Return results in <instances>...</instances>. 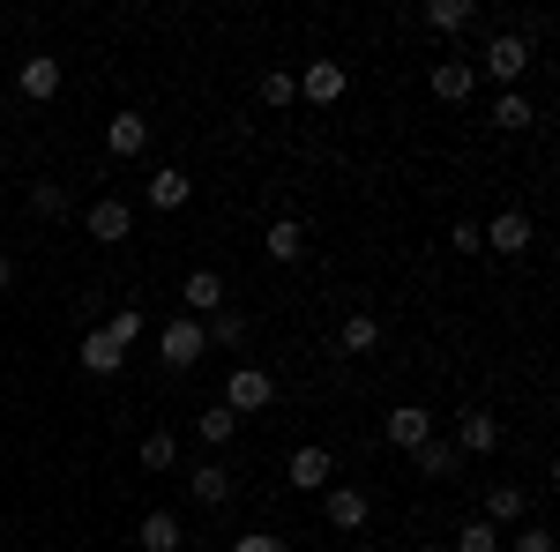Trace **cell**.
I'll use <instances>...</instances> for the list:
<instances>
[{
	"mask_svg": "<svg viewBox=\"0 0 560 552\" xmlns=\"http://www.w3.org/2000/svg\"><path fill=\"white\" fill-rule=\"evenodd\" d=\"M493 128H501V134H523V128H538V105H530L523 90H501V97H493Z\"/></svg>",
	"mask_w": 560,
	"mask_h": 552,
	"instance_id": "cb8c5ba5",
	"label": "cell"
},
{
	"mask_svg": "<svg viewBox=\"0 0 560 552\" xmlns=\"http://www.w3.org/2000/svg\"><path fill=\"white\" fill-rule=\"evenodd\" d=\"M105 150H113V157H142V150H150V120H142V113H113V120H105Z\"/></svg>",
	"mask_w": 560,
	"mask_h": 552,
	"instance_id": "44dd1931",
	"label": "cell"
},
{
	"mask_svg": "<svg viewBox=\"0 0 560 552\" xmlns=\"http://www.w3.org/2000/svg\"><path fill=\"white\" fill-rule=\"evenodd\" d=\"M232 552H292V538H269V530H247V538H232Z\"/></svg>",
	"mask_w": 560,
	"mask_h": 552,
	"instance_id": "d6a6232c",
	"label": "cell"
},
{
	"mask_svg": "<svg viewBox=\"0 0 560 552\" xmlns=\"http://www.w3.org/2000/svg\"><path fill=\"white\" fill-rule=\"evenodd\" d=\"M135 456H142V470H173L179 463V433H165V425H158V433H142V448H135Z\"/></svg>",
	"mask_w": 560,
	"mask_h": 552,
	"instance_id": "4316f807",
	"label": "cell"
},
{
	"mask_svg": "<svg viewBox=\"0 0 560 552\" xmlns=\"http://www.w3.org/2000/svg\"><path fill=\"white\" fill-rule=\"evenodd\" d=\"M75 366H83L90 381H113V374L128 366V351H120V343H113L105 329H97V321H90V329H83V343H75Z\"/></svg>",
	"mask_w": 560,
	"mask_h": 552,
	"instance_id": "7c38bea8",
	"label": "cell"
},
{
	"mask_svg": "<svg viewBox=\"0 0 560 552\" xmlns=\"http://www.w3.org/2000/svg\"><path fill=\"white\" fill-rule=\"evenodd\" d=\"M411 470H419V478H456V470H464V456H456V441H448V433H433V441H419V448H411Z\"/></svg>",
	"mask_w": 560,
	"mask_h": 552,
	"instance_id": "603a6c76",
	"label": "cell"
},
{
	"mask_svg": "<svg viewBox=\"0 0 560 552\" xmlns=\"http://www.w3.org/2000/svg\"><path fill=\"white\" fill-rule=\"evenodd\" d=\"M202 337H210V351H247V314H240V306H224V314L202 321Z\"/></svg>",
	"mask_w": 560,
	"mask_h": 552,
	"instance_id": "d4e9b609",
	"label": "cell"
},
{
	"mask_svg": "<svg viewBox=\"0 0 560 552\" xmlns=\"http://www.w3.org/2000/svg\"><path fill=\"white\" fill-rule=\"evenodd\" d=\"M322 522H329L337 538H351V530H366V522H374V501H366L359 485H345V478H337V485L322 493Z\"/></svg>",
	"mask_w": 560,
	"mask_h": 552,
	"instance_id": "8992f818",
	"label": "cell"
},
{
	"mask_svg": "<svg viewBox=\"0 0 560 552\" xmlns=\"http://www.w3.org/2000/svg\"><path fill=\"white\" fill-rule=\"evenodd\" d=\"M448 255H486V232H478L471 216H456V224H448Z\"/></svg>",
	"mask_w": 560,
	"mask_h": 552,
	"instance_id": "1f68e13d",
	"label": "cell"
},
{
	"mask_svg": "<svg viewBox=\"0 0 560 552\" xmlns=\"http://www.w3.org/2000/svg\"><path fill=\"white\" fill-rule=\"evenodd\" d=\"M142 202H150L158 216H173V210H187V202H195V179H187L179 165H158L150 179H142Z\"/></svg>",
	"mask_w": 560,
	"mask_h": 552,
	"instance_id": "4fadbf2b",
	"label": "cell"
},
{
	"mask_svg": "<svg viewBox=\"0 0 560 552\" xmlns=\"http://www.w3.org/2000/svg\"><path fill=\"white\" fill-rule=\"evenodd\" d=\"M456 552H501V530H493L486 515H464V522H456Z\"/></svg>",
	"mask_w": 560,
	"mask_h": 552,
	"instance_id": "f1b7e54d",
	"label": "cell"
},
{
	"mask_svg": "<svg viewBox=\"0 0 560 552\" xmlns=\"http://www.w3.org/2000/svg\"><path fill=\"white\" fill-rule=\"evenodd\" d=\"M382 441L396 448V456H411L419 441H433V411L427 403H396V411L382 419Z\"/></svg>",
	"mask_w": 560,
	"mask_h": 552,
	"instance_id": "30bf717a",
	"label": "cell"
},
{
	"mask_svg": "<svg viewBox=\"0 0 560 552\" xmlns=\"http://www.w3.org/2000/svg\"><path fill=\"white\" fill-rule=\"evenodd\" d=\"M478 232H486V255H530V239H538V224H530V216L523 210H501L493 216V224H478Z\"/></svg>",
	"mask_w": 560,
	"mask_h": 552,
	"instance_id": "8fae6325",
	"label": "cell"
},
{
	"mask_svg": "<svg viewBox=\"0 0 560 552\" xmlns=\"http://www.w3.org/2000/svg\"><path fill=\"white\" fill-rule=\"evenodd\" d=\"M135 552H187V522L173 508H150L135 522Z\"/></svg>",
	"mask_w": 560,
	"mask_h": 552,
	"instance_id": "5bb4252c",
	"label": "cell"
},
{
	"mask_svg": "<svg viewBox=\"0 0 560 552\" xmlns=\"http://www.w3.org/2000/svg\"><path fill=\"white\" fill-rule=\"evenodd\" d=\"M158 359H165L173 374H187V366H202V359H210V337H202V321H187V314H173V321L158 329Z\"/></svg>",
	"mask_w": 560,
	"mask_h": 552,
	"instance_id": "3957f363",
	"label": "cell"
},
{
	"mask_svg": "<svg viewBox=\"0 0 560 552\" xmlns=\"http://www.w3.org/2000/svg\"><path fill=\"white\" fill-rule=\"evenodd\" d=\"M97 329H105V337L120 343V351H135V343L150 337V314H142L135 298H120V306H105V314H97Z\"/></svg>",
	"mask_w": 560,
	"mask_h": 552,
	"instance_id": "ac0fdd59",
	"label": "cell"
},
{
	"mask_svg": "<svg viewBox=\"0 0 560 552\" xmlns=\"http://www.w3.org/2000/svg\"><path fill=\"white\" fill-rule=\"evenodd\" d=\"M509 552H553V530H538V522H530V530L509 538Z\"/></svg>",
	"mask_w": 560,
	"mask_h": 552,
	"instance_id": "836d02e7",
	"label": "cell"
},
{
	"mask_svg": "<svg viewBox=\"0 0 560 552\" xmlns=\"http://www.w3.org/2000/svg\"><path fill=\"white\" fill-rule=\"evenodd\" d=\"M187 501H195V508H224V501H232V470L217 463V456H210V463H195V470H187Z\"/></svg>",
	"mask_w": 560,
	"mask_h": 552,
	"instance_id": "d6986e66",
	"label": "cell"
},
{
	"mask_svg": "<svg viewBox=\"0 0 560 552\" xmlns=\"http://www.w3.org/2000/svg\"><path fill=\"white\" fill-rule=\"evenodd\" d=\"M261 105H269V113H292V105H300V83H292V68H269V75H261Z\"/></svg>",
	"mask_w": 560,
	"mask_h": 552,
	"instance_id": "4dcf8cb0",
	"label": "cell"
},
{
	"mask_svg": "<svg viewBox=\"0 0 560 552\" xmlns=\"http://www.w3.org/2000/svg\"><path fill=\"white\" fill-rule=\"evenodd\" d=\"M217 403H224L232 419H255V411H269V403H277V374H269V366H247V359H240V366L224 374V396H217Z\"/></svg>",
	"mask_w": 560,
	"mask_h": 552,
	"instance_id": "6da1fadb",
	"label": "cell"
},
{
	"mask_svg": "<svg viewBox=\"0 0 560 552\" xmlns=\"http://www.w3.org/2000/svg\"><path fill=\"white\" fill-rule=\"evenodd\" d=\"M471 68H478V75H493L501 90H523V75H530V45H523L516 31H493V38H486V52H478Z\"/></svg>",
	"mask_w": 560,
	"mask_h": 552,
	"instance_id": "7a4b0ae2",
	"label": "cell"
},
{
	"mask_svg": "<svg viewBox=\"0 0 560 552\" xmlns=\"http://www.w3.org/2000/svg\"><path fill=\"white\" fill-rule=\"evenodd\" d=\"M284 478H292V493H314V501H322V493L337 485V456H329L322 441H306V448H292V463H284Z\"/></svg>",
	"mask_w": 560,
	"mask_h": 552,
	"instance_id": "5b68a950",
	"label": "cell"
},
{
	"mask_svg": "<svg viewBox=\"0 0 560 552\" xmlns=\"http://www.w3.org/2000/svg\"><path fill=\"white\" fill-rule=\"evenodd\" d=\"M60 83H68V68H60V52H31V60L15 68V90H23L31 105H52V97H60Z\"/></svg>",
	"mask_w": 560,
	"mask_h": 552,
	"instance_id": "9c48e42d",
	"label": "cell"
},
{
	"mask_svg": "<svg viewBox=\"0 0 560 552\" xmlns=\"http://www.w3.org/2000/svg\"><path fill=\"white\" fill-rule=\"evenodd\" d=\"M448 441H456V456H493V448H501V419H493V411H464Z\"/></svg>",
	"mask_w": 560,
	"mask_h": 552,
	"instance_id": "e0dca14e",
	"label": "cell"
},
{
	"mask_svg": "<svg viewBox=\"0 0 560 552\" xmlns=\"http://www.w3.org/2000/svg\"><path fill=\"white\" fill-rule=\"evenodd\" d=\"M31 216L60 224V216H68V187H60V179H31Z\"/></svg>",
	"mask_w": 560,
	"mask_h": 552,
	"instance_id": "83f0119b",
	"label": "cell"
},
{
	"mask_svg": "<svg viewBox=\"0 0 560 552\" xmlns=\"http://www.w3.org/2000/svg\"><path fill=\"white\" fill-rule=\"evenodd\" d=\"M83 232L97 239V247H120V239L135 232V210L120 202V195H97V202L83 210Z\"/></svg>",
	"mask_w": 560,
	"mask_h": 552,
	"instance_id": "ba28073f",
	"label": "cell"
},
{
	"mask_svg": "<svg viewBox=\"0 0 560 552\" xmlns=\"http://www.w3.org/2000/svg\"><path fill=\"white\" fill-rule=\"evenodd\" d=\"M8 284H15V261H8V255H0V292H8Z\"/></svg>",
	"mask_w": 560,
	"mask_h": 552,
	"instance_id": "e575fe53",
	"label": "cell"
},
{
	"mask_svg": "<svg viewBox=\"0 0 560 552\" xmlns=\"http://www.w3.org/2000/svg\"><path fill=\"white\" fill-rule=\"evenodd\" d=\"M478 515H486V522L509 538L523 515H530V493H523V485H486V508H478Z\"/></svg>",
	"mask_w": 560,
	"mask_h": 552,
	"instance_id": "ffe728a7",
	"label": "cell"
},
{
	"mask_svg": "<svg viewBox=\"0 0 560 552\" xmlns=\"http://www.w3.org/2000/svg\"><path fill=\"white\" fill-rule=\"evenodd\" d=\"M232 433H240V419H232L224 403H202V419H195V441H210V448H224Z\"/></svg>",
	"mask_w": 560,
	"mask_h": 552,
	"instance_id": "f546056e",
	"label": "cell"
},
{
	"mask_svg": "<svg viewBox=\"0 0 560 552\" xmlns=\"http://www.w3.org/2000/svg\"><path fill=\"white\" fill-rule=\"evenodd\" d=\"M337 351H345V359H366V351H382V321H374L366 306H359V314H345V321H337Z\"/></svg>",
	"mask_w": 560,
	"mask_h": 552,
	"instance_id": "7402d4cb",
	"label": "cell"
},
{
	"mask_svg": "<svg viewBox=\"0 0 560 552\" xmlns=\"http://www.w3.org/2000/svg\"><path fill=\"white\" fill-rule=\"evenodd\" d=\"M478 23V0H427V31H448V38H456V31H471Z\"/></svg>",
	"mask_w": 560,
	"mask_h": 552,
	"instance_id": "484cf974",
	"label": "cell"
},
{
	"mask_svg": "<svg viewBox=\"0 0 560 552\" xmlns=\"http://www.w3.org/2000/svg\"><path fill=\"white\" fill-rule=\"evenodd\" d=\"M179 314H187V321L224 314V277H217V269H187V277H179Z\"/></svg>",
	"mask_w": 560,
	"mask_h": 552,
	"instance_id": "52a82bcc",
	"label": "cell"
},
{
	"mask_svg": "<svg viewBox=\"0 0 560 552\" xmlns=\"http://www.w3.org/2000/svg\"><path fill=\"white\" fill-rule=\"evenodd\" d=\"M427 90L441 97V105H471V97H478V68H471V60H433Z\"/></svg>",
	"mask_w": 560,
	"mask_h": 552,
	"instance_id": "9a60e30c",
	"label": "cell"
},
{
	"mask_svg": "<svg viewBox=\"0 0 560 552\" xmlns=\"http://www.w3.org/2000/svg\"><path fill=\"white\" fill-rule=\"evenodd\" d=\"M261 255L277 261V269L306 261V224H300V216H269V232H261Z\"/></svg>",
	"mask_w": 560,
	"mask_h": 552,
	"instance_id": "2e32d148",
	"label": "cell"
},
{
	"mask_svg": "<svg viewBox=\"0 0 560 552\" xmlns=\"http://www.w3.org/2000/svg\"><path fill=\"white\" fill-rule=\"evenodd\" d=\"M292 83H300V105L329 113V105H337V97L351 90V68H345V60H306V68L292 75Z\"/></svg>",
	"mask_w": 560,
	"mask_h": 552,
	"instance_id": "277c9868",
	"label": "cell"
}]
</instances>
